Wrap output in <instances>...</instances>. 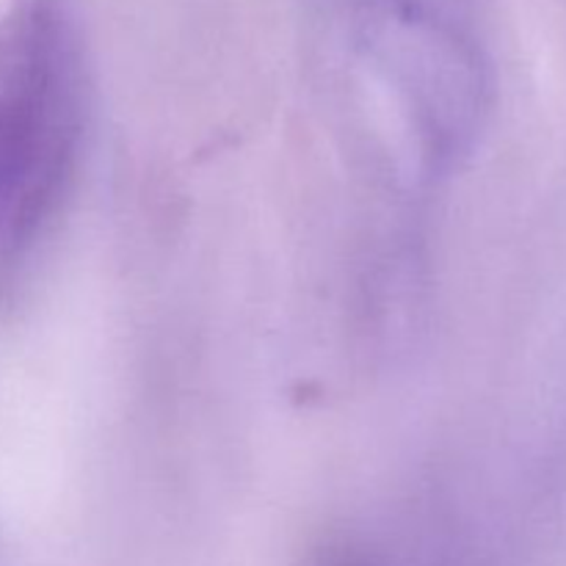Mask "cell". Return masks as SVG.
Segmentation results:
<instances>
[{
	"label": "cell",
	"instance_id": "obj_1",
	"mask_svg": "<svg viewBox=\"0 0 566 566\" xmlns=\"http://www.w3.org/2000/svg\"><path fill=\"white\" fill-rule=\"evenodd\" d=\"M86 127L77 28L61 0H20L0 20V280L59 213Z\"/></svg>",
	"mask_w": 566,
	"mask_h": 566
},
{
	"label": "cell",
	"instance_id": "obj_2",
	"mask_svg": "<svg viewBox=\"0 0 566 566\" xmlns=\"http://www.w3.org/2000/svg\"><path fill=\"white\" fill-rule=\"evenodd\" d=\"M324 566H368L363 556H357V553H346V551H337L332 553L329 558H326Z\"/></svg>",
	"mask_w": 566,
	"mask_h": 566
}]
</instances>
